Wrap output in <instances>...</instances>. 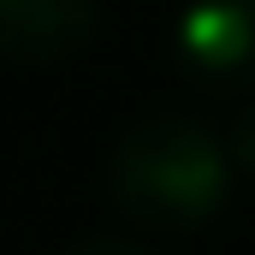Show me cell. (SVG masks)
<instances>
[{
	"mask_svg": "<svg viewBox=\"0 0 255 255\" xmlns=\"http://www.w3.org/2000/svg\"><path fill=\"white\" fill-rule=\"evenodd\" d=\"M232 148L184 113L136 119L107 160V190L142 232H202L232 202Z\"/></svg>",
	"mask_w": 255,
	"mask_h": 255,
	"instance_id": "obj_1",
	"label": "cell"
},
{
	"mask_svg": "<svg viewBox=\"0 0 255 255\" xmlns=\"http://www.w3.org/2000/svg\"><path fill=\"white\" fill-rule=\"evenodd\" d=\"M172 60L214 95L255 89V0H190L172 24Z\"/></svg>",
	"mask_w": 255,
	"mask_h": 255,
	"instance_id": "obj_2",
	"label": "cell"
},
{
	"mask_svg": "<svg viewBox=\"0 0 255 255\" xmlns=\"http://www.w3.org/2000/svg\"><path fill=\"white\" fill-rule=\"evenodd\" d=\"M95 36V0H0V54L18 65H60Z\"/></svg>",
	"mask_w": 255,
	"mask_h": 255,
	"instance_id": "obj_3",
	"label": "cell"
},
{
	"mask_svg": "<svg viewBox=\"0 0 255 255\" xmlns=\"http://www.w3.org/2000/svg\"><path fill=\"white\" fill-rule=\"evenodd\" d=\"M232 160H238V166L255 178V107L238 119V130H232Z\"/></svg>",
	"mask_w": 255,
	"mask_h": 255,
	"instance_id": "obj_4",
	"label": "cell"
},
{
	"mask_svg": "<svg viewBox=\"0 0 255 255\" xmlns=\"http://www.w3.org/2000/svg\"><path fill=\"white\" fill-rule=\"evenodd\" d=\"M65 255H154V250H142V244H125V238H83V244H71Z\"/></svg>",
	"mask_w": 255,
	"mask_h": 255,
	"instance_id": "obj_5",
	"label": "cell"
}]
</instances>
